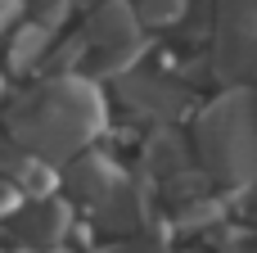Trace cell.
Masks as SVG:
<instances>
[{
	"label": "cell",
	"mask_w": 257,
	"mask_h": 253,
	"mask_svg": "<svg viewBox=\"0 0 257 253\" xmlns=\"http://www.w3.org/2000/svg\"><path fill=\"white\" fill-rule=\"evenodd\" d=\"M68 222H72V208L59 204V199H45V204H23L14 208V222H9V235L23 240V244H59L68 235Z\"/></svg>",
	"instance_id": "7"
},
{
	"label": "cell",
	"mask_w": 257,
	"mask_h": 253,
	"mask_svg": "<svg viewBox=\"0 0 257 253\" xmlns=\"http://www.w3.org/2000/svg\"><path fill=\"white\" fill-rule=\"evenodd\" d=\"M226 217V204H217V199H190V208H181V226L185 231H199V226H208V222H221Z\"/></svg>",
	"instance_id": "12"
},
{
	"label": "cell",
	"mask_w": 257,
	"mask_h": 253,
	"mask_svg": "<svg viewBox=\"0 0 257 253\" xmlns=\"http://www.w3.org/2000/svg\"><path fill=\"white\" fill-rule=\"evenodd\" d=\"M104 253H163L158 244H113V249H104Z\"/></svg>",
	"instance_id": "14"
},
{
	"label": "cell",
	"mask_w": 257,
	"mask_h": 253,
	"mask_svg": "<svg viewBox=\"0 0 257 253\" xmlns=\"http://www.w3.org/2000/svg\"><path fill=\"white\" fill-rule=\"evenodd\" d=\"M257 5L253 0H217V68L230 77H244L253 68L257 41Z\"/></svg>",
	"instance_id": "5"
},
{
	"label": "cell",
	"mask_w": 257,
	"mask_h": 253,
	"mask_svg": "<svg viewBox=\"0 0 257 253\" xmlns=\"http://www.w3.org/2000/svg\"><path fill=\"white\" fill-rule=\"evenodd\" d=\"M117 100L140 113V118H154V122H167V118H181L190 109V91L181 81H172L167 72H154V68H131V72H117Z\"/></svg>",
	"instance_id": "4"
},
{
	"label": "cell",
	"mask_w": 257,
	"mask_h": 253,
	"mask_svg": "<svg viewBox=\"0 0 257 253\" xmlns=\"http://www.w3.org/2000/svg\"><path fill=\"white\" fill-rule=\"evenodd\" d=\"M185 9H190V0H140L136 18L149 27H176L185 18Z\"/></svg>",
	"instance_id": "11"
},
{
	"label": "cell",
	"mask_w": 257,
	"mask_h": 253,
	"mask_svg": "<svg viewBox=\"0 0 257 253\" xmlns=\"http://www.w3.org/2000/svg\"><path fill=\"white\" fill-rule=\"evenodd\" d=\"M95 208H99V226L113 231V235H122V240L140 235V231L149 226V217H154V204L145 199L140 181H126V177H122Z\"/></svg>",
	"instance_id": "6"
},
{
	"label": "cell",
	"mask_w": 257,
	"mask_h": 253,
	"mask_svg": "<svg viewBox=\"0 0 257 253\" xmlns=\"http://www.w3.org/2000/svg\"><path fill=\"white\" fill-rule=\"evenodd\" d=\"M194 145H199L208 177H217L230 190L248 186V177H253V100L244 86L226 91L221 100H212L203 109Z\"/></svg>",
	"instance_id": "2"
},
{
	"label": "cell",
	"mask_w": 257,
	"mask_h": 253,
	"mask_svg": "<svg viewBox=\"0 0 257 253\" xmlns=\"http://www.w3.org/2000/svg\"><path fill=\"white\" fill-rule=\"evenodd\" d=\"M145 167H149L154 177H181V172L190 167V149H185V140H181L172 127L149 131V140H145Z\"/></svg>",
	"instance_id": "9"
},
{
	"label": "cell",
	"mask_w": 257,
	"mask_h": 253,
	"mask_svg": "<svg viewBox=\"0 0 257 253\" xmlns=\"http://www.w3.org/2000/svg\"><path fill=\"white\" fill-rule=\"evenodd\" d=\"M5 127H9V140L23 154L72 158L99 136L104 100H99V91L90 81L63 72V77H50L41 91L18 95L9 104V113H5Z\"/></svg>",
	"instance_id": "1"
},
{
	"label": "cell",
	"mask_w": 257,
	"mask_h": 253,
	"mask_svg": "<svg viewBox=\"0 0 257 253\" xmlns=\"http://www.w3.org/2000/svg\"><path fill=\"white\" fill-rule=\"evenodd\" d=\"M18 204H23V199H18V190H14L9 181H0V217H9Z\"/></svg>",
	"instance_id": "13"
},
{
	"label": "cell",
	"mask_w": 257,
	"mask_h": 253,
	"mask_svg": "<svg viewBox=\"0 0 257 253\" xmlns=\"http://www.w3.org/2000/svg\"><path fill=\"white\" fill-rule=\"evenodd\" d=\"M86 45L99 50V59H108V72H113V68H126L140 54L145 27H140V18L126 0H104L86 23Z\"/></svg>",
	"instance_id": "3"
},
{
	"label": "cell",
	"mask_w": 257,
	"mask_h": 253,
	"mask_svg": "<svg viewBox=\"0 0 257 253\" xmlns=\"http://www.w3.org/2000/svg\"><path fill=\"white\" fill-rule=\"evenodd\" d=\"M117 181H122L117 163L104 158V154H95V149H81V154H72V163H68V186H72L77 199H86V204H99Z\"/></svg>",
	"instance_id": "8"
},
{
	"label": "cell",
	"mask_w": 257,
	"mask_h": 253,
	"mask_svg": "<svg viewBox=\"0 0 257 253\" xmlns=\"http://www.w3.org/2000/svg\"><path fill=\"white\" fill-rule=\"evenodd\" d=\"M45 54H50V32H45L41 23H27V27H18V32L9 36V68H14V72L36 68Z\"/></svg>",
	"instance_id": "10"
}]
</instances>
